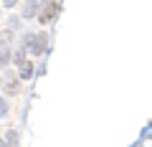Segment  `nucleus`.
<instances>
[{"label": "nucleus", "mask_w": 152, "mask_h": 147, "mask_svg": "<svg viewBox=\"0 0 152 147\" xmlns=\"http://www.w3.org/2000/svg\"><path fill=\"white\" fill-rule=\"evenodd\" d=\"M26 46H28V53L41 56V53H43V48H46V33H41V36L28 33V36H26Z\"/></svg>", "instance_id": "1"}, {"label": "nucleus", "mask_w": 152, "mask_h": 147, "mask_svg": "<svg viewBox=\"0 0 152 147\" xmlns=\"http://www.w3.org/2000/svg\"><path fill=\"white\" fill-rule=\"evenodd\" d=\"M3 91L10 94V97H15V94L20 91V79H18V74H5V81H3Z\"/></svg>", "instance_id": "2"}, {"label": "nucleus", "mask_w": 152, "mask_h": 147, "mask_svg": "<svg viewBox=\"0 0 152 147\" xmlns=\"http://www.w3.org/2000/svg\"><path fill=\"white\" fill-rule=\"evenodd\" d=\"M58 10H61V5H58V3H48V5H46L43 10H41V15H38V20H41V23L46 26V23H51V20L56 18V13H58Z\"/></svg>", "instance_id": "3"}, {"label": "nucleus", "mask_w": 152, "mask_h": 147, "mask_svg": "<svg viewBox=\"0 0 152 147\" xmlns=\"http://www.w3.org/2000/svg\"><path fill=\"white\" fill-rule=\"evenodd\" d=\"M31 76H33V61L20 59V61H18V79L26 81V79H31Z\"/></svg>", "instance_id": "4"}, {"label": "nucleus", "mask_w": 152, "mask_h": 147, "mask_svg": "<svg viewBox=\"0 0 152 147\" xmlns=\"http://www.w3.org/2000/svg\"><path fill=\"white\" fill-rule=\"evenodd\" d=\"M36 8H38L36 0H26V5H23V15H26V18H33V15H36Z\"/></svg>", "instance_id": "5"}, {"label": "nucleus", "mask_w": 152, "mask_h": 147, "mask_svg": "<svg viewBox=\"0 0 152 147\" xmlns=\"http://www.w3.org/2000/svg\"><path fill=\"white\" fill-rule=\"evenodd\" d=\"M5 142H8V147H18V132L15 129H8L5 132Z\"/></svg>", "instance_id": "6"}, {"label": "nucleus", "mask_w": 152, "mask_h": 147, "mask_svg": "<svg viewBox=\"0 0 152 147\" xmlns=\"http://www.w3.org/2000/svg\"><path fill=\"white\" fill-rule=\"evenodd\" d=\"M13 56L8 53V46H0V66H8Z\"/></svg>", "instance_id": "7"}, {"label": "nucleus", "mask_w": 152, "mask_h": 147, "mask_svg": "<svg viewBox=\"0 0 152 147\" xmlns=\"http://www.w3.org/2000/svg\"><path fill=\"white\" fill-rule=\"evenodd\" d=\"M0 117H8V102L0 99Z\"/></svg>", "instance_id": "8"}, {"label": "nucleus", "mask_w": 152, "mask_h": 147, "mask_svg": "<svg viewBox=\"0 0 152 147\" xmlns=\"http://www.w3.org/2000/svg\"><path fill=\"white\" fill-rule=\"evenodd\" d=\"M3 3H5V8H13V5L18 3V0H3Z\"/></svg>", "instance_id": "9"}, {"label": "nucleus", "mask_w": 152, "mask_h": 147, "mask_svg": "<svg viewBox=\"0 0 152 147\" xmlns=\"http://www.w3.org/2000/svg\"><path fill=\"white\" fill-rule=\"evenodd\" d=\"M0 147H8V145H5V142H3V140H0Z\"/></svg>", "instance_id": "10"}]
</instances>
